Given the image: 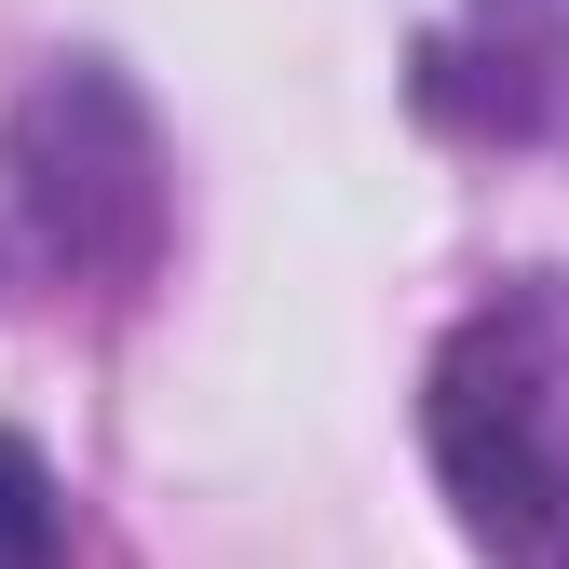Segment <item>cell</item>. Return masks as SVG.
<instances>
[{"label":"cell","instance_id":"2","mask_svg":"<svg viewBox=\"0 0 569 569\" xmlns=\"http://www.w3.org/2000/svg\"><path fill=\"white\" fill-rule=\"evenodd\" d=\"M14 203L68 271H136L163 231V150L109 68H54L14 109Z\"/></svg>","mask_w":569,"mask_h":569},{"label":"cell","instance_id":"1","mask_svg":"<svg viewBox=\"0 0 569 569\" xmlns=\"http://www.w3.org/2000/svg\"><path fill=\"white\" fill-rule=\"evenodd\" d=\"M435 475L488 569H569V271L502 284L435 352Z\"/></svg>","mask_w":569,"mask_h":569},{"label":"cell","instance_id":"3","mask_svg":"<svg viewBox=\"0 0 569 569\" xmlns=\"http://www.w3.org/2000/svg\"><path fill=\"white\" fill-rule=\"evenodd\" d=\"M68 556V488L28 435H0V569H54Z\"/></svg>","mask_w":569,"mask_h":569}]
</instances>
